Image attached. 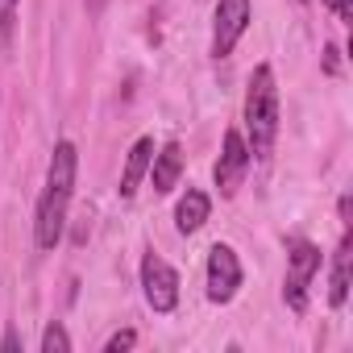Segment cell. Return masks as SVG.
Returning a JSON list of instances; mask_svg holds the SVG:
<instances>
[{
  "mask_svg": "<svg viewBox=\"0 0 353 353\" xmlns=\"http://www.w3.org/2000/svg\"><path fill=\"white\" fill-rule=\"evenodd\" d=\"M349 274H353V237L341 233V245L332 254V283H328V303L332 307H345V299H349Z\"/></svg>",
  "mask_w": 353,
  "mask_h": 353,
  "instance_id": "8fae6325",
  "label": "cell"
},
{
  "mask_svg": "<svg viewBox=\"0 0 353 353\" xmlns=\"http://www.w3.org/2000/svg\"><path fill=\"white\" fill-rule=\"evenodd\" d=\"M208 212H212V200H208V196H204L200 188H188V192H183V200L174 204V229H179V233L188 237V233L204 229Z\"/></svg>",
  "mask_w": 353,
  "mask_h": 353,
  "instance_id": "30bf717a",
  "label": "cell"
},
{
  "mask_svg": "<svg viewBox=\"0 0 353 353\" xmlns=\"http://www.w3.org/2000/svg\"><path fill=\"white\" fill-rule=\"evenodd\" d=\"M274 137H279V83L274 67L258 63L245 88V145L254 158H266Z\"/></svg>",
  "mask_w": 353,
  "mask_h": 353,
  "instance_id": "7a4b0ae2",
  "label": "cell"
},
{
  "mask_svg": "<svg viewBox=\"0 0 353 353\" xmlns=\"http://www.w3.org/2000/svg\"><path fill=\"white\" fill-rule=\"evenodd\" d=\"M133 345H137V332L133 328H121V332H112L104 341V353H121V349H133Z\"/></svg>",
  "mask_w": 353,
  "mask_h": 353,
  "instance_id": "5bb4252c",
  "label": "cell"
},
{
  "mask_svg": "<svg viewBox=\"0 0 353 353\" xmlns=\"http://www.w3.org/2000/svg\"><path fill=\"white\" fill-rule=\"evenodd\" d=\"M150 179H154V192H174L179 188V174H183V145L179 141H166L154 158H150Z\"/></svg>",
  "mask_w": 353,
  "mask_h": 353,
  "instance_id": "ba28073f",
  "label": "cell"
},
{
  "mask_svg": "<svg viewBox=\"0 0 353 353\" xmlns=\"http://www.w3.org/2000/svg\"><path fill=\"white\" fill-rule=\"evenodd\" d=\"M324 5H328L341 21H353V0H324Z\"/></svg>",
  "mask_w": 353,
  "mask_h": 353,
  "instance_id": "2e32d148",
  "label": "cell"
},
{
  "mask_svg": "<svg viewBox=\"0 0 353 353\" xmlns=\"http://www.w3.org/2000/svg\"><path fill=\"white\" fill-rule=\"evenodd\" d=\"M150 158H154V137H137L133 150H129V158H125V170H121V188H117L121 200H133L137 196L145 170H150Z\"/></svg>",
  "mask_w": 353,
  "mask_h": 353,
  "instance_id": "9c48e42d",
  "label": "cell"
},
{
  "mask_svg": "<svg viewBox=\"0 0 353 353\" xmlns=\"http://www.w3.org/2000/svg\"><path fill=\"white\" fill-rule=\"evenodd\" d=\"M17 5L21 0H0V46H9L13 26H17Z\"/></svg>",
  "mask_w": 353,
  "mask_h": 353,
  "instance_id": "4fadbf2b",
  "label": "cell"
},
{
  "mask_svg": "<svg viewBox=\"0 0 353 353\" xmlns=\"http://www.w3.org/2000/svg\"><path fill=\"white\" fill-rule=\"evenodd\" d=\"M303 5H307V0H303Z\"/></svg>",
  "mask_w": 353,
  "mask_h": 353,
  "instance_id": "d6986e66",
  "label": "cell"
},
{
  "mask_svg": "<svg viewBox=\"0 0 353 353\" xmlns=\"http://www.w3.org/2000/svg\"><path fill=\"white\" fill-rule=\"evenodd\" d=\"M316 274H320V245L295 237L291 250H287V283H283V299H287L291 312L307 307V287H312Z\"/></svg>",
  "mask_w": 353,
  "mask_h": 353,
  "instance_id": "3957f363",
  "label": "cell"
},
{
  "mask_svg": "<svg viewBox=\"0 0 353 353\" xmlns=\"http://www.w3.org/2000/svg\"><path fill=\"white\" fill-rule=\"evenodd\" d=\"M250 162H254V154H250V145H245V133H241V129H229V133H225V145H221V158H216V166H212V179H216L221 196H237V188L245 183Z\"/></svg>",
  "mask_w": 353,
  "mask_h": 353,
  "instance_id": "8992f818",
  "label": "cell"
},
{
  "mask_svg": "<svg viewBox=\"0 0 353 353\" xmlns=\"http://www.w3.org/2000/svg\"><path fill=\"white\" fill-rule=\"evenodd\" d=\"M141 295L154 312H174L179 307V274H174V266L166 258H158L154 250L141 258Z\"/></svg>",
  "mask_w": 353,
  "mask_h": 353,
  "instance_id": "277c9868",
  "label": "cell"
},
{
  "mask_svg": "<svg viewBox=\"0 0 353 353\" xmlns=\"http://www.w3.org/2000/svg\"><path fill=\"white\" fill-rule=\"evenodd\" d=\"M254 21V0H216V21H212V59H229L233 46L245 38Z\"/></svg>",
  "mask_w": 353,
  "mask_h": 353,
  "instance_id": "5b68a950",
  "label": "cell"
},
{
  "mask_svg": "<svg viewBox=\"0 0 353 353\" xmlns=\"http://www.w3.org/2000/svg\"><path fill=\"white\" fill-rule=\"evenodd\" d=\"M75 174H79V150L75 141H59L46 166V188L38 196V212H34V245L38 250H54L63 241L67 229V212H71V196H75Z\"/></svg>",
  "mask_w": 353,
  "mask_h": 353,
  "instance_id": "6da1fadb",
  "label": "cell"
},
{
  "mask_svg": "<svg viewBox=\"0 0 353 353\" xmlns=\"http://www.w3.org/2000/svg\"><path fill=\"white\" fill-rule=\"evenodd\" d=\"M67 349H71V332L63 324H50L42 332V353H67Z\"/></svg>",
  "mask_w": 353,
  "mask_h": 353,
  "instance_id": "7c38bea8",
  "label": "cell"
},
{
  "mask_svg": "<svg viewBox=\"0 0 353 353\" xmlns=\"http://www.w3.org/2000/svg\"><path fill=\"white\" fill-rule=\"evenodd\" d=\"M83 5H88V13H100V9L108 5V0H83Z\"/></svg>",
  "mask_w": 353,
  "mask_h": 353,
  "instance_id": "ac0fdd59",
  "label": "cell"
},
{
  "mask_svg": "<svg viewBox=\"0 0 353 353\" xmlns=\"http://www.w3.org/2000/svg\"><path fill=\"white\" fill-rule=\"evenodd\" d=\"M17 349H21V332L5 328V336H0V353H17Z\"/></svg>",
  "mask_w": 353,
  "mask_h": 353,
  "instance_id": "9a60e30c",
  "label": "cell"
},
{
  "mask_svg": "<svg viewBox=\"0 0 353 353\" xmlns=\"http://www.w3.org/2000/svg\"><path fill=\"white\" fill-rule=\"evenodd\" d=\"M204 287L212 303H229L241 287V258L233 254V245H212L208 250V270H204Z\"/></svg>",
  "mask_w": 353,
  "mask_h": 353,
  "instance_id": "52a82bcc",
  "label": "cell"
},
{
  "mask_svg": "<svg viewBox=\"0 0 353 353\" xmlns=\"http://www.w3.org/2000/svg\"><path fill=\"white\" fill-rule=\"evenodd\" d=\"M336 54H341L336 46H328V50H324V71H328V75H336Z\"/></svg>",
  "mask_w": 353,
  "mask_h": 353,
  "instance_id": "e0dca14e",
  "label": "cell"
}]
</instances>
